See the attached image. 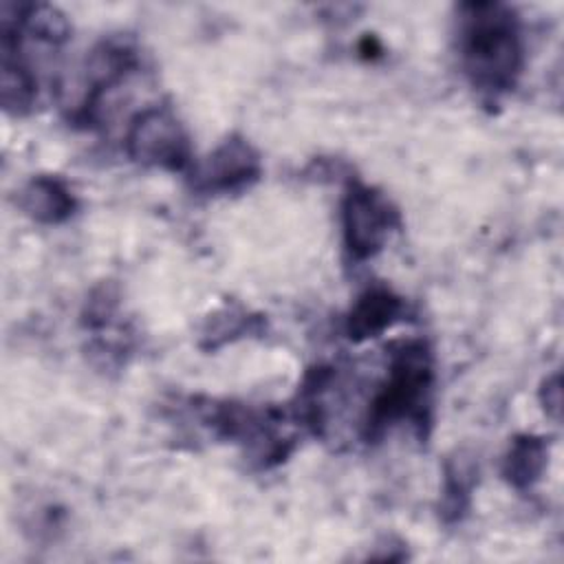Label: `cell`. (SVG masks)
<instances>
[{"label":"cell","instance_id":"1","mask_svg":"<svg viewBox=\"0 0 564 564\" xmlns=\"http://www.w3.org/2000/svg\"><path fill=\"white\" fill-rule=\"evenodd\" d=\"M463 62L471 82L485 90H505L513 84L520 62V35L505 7L471 4L463 24Z\"/></svg>","mask_w":564,"mask_h":564},{"label":"cell","instance_id":"2","mask_svg":"<svg viewBox=\"0 0 564 564\" xmlns=\"http://www.w3.org/2000/svg\"><path fill=\"white\" fill-rule=\"evenodd\" d=\"M432 386V361L425 344H403L390 364L388 381L368 412V427H383L394 421H421Z\"/></svg>","mask_w":564,"mask_h":564},{"label":"cell","instance_id":"3","mask_svg":"<svg viewBox=\"0 0 564 564\" xmlns=\"http://www.w3.org/2000/svg\"><path fill=\"white\" fill-rule=\"evenodd\" d=\"M397 214L390 203L366 185H352L344 200V240L355 260L375 256L388 240Z\"/></svg>","mask_w":564,"mask_h":564},{"label":"cell","instance_id":"4","mask_svg":"<svg viewBox=\"0 0 564 564\" xmlns=\"http://www.w3.org/2000/svg\"><path fill=\"white\" fill-rule=\"evenodd\" d=\"M128 152L134 161L176 170L187 161V137L174 115L150 108L134 117L128 132Z\"/></svg>","mask_w":564,"mask_h":564},{"label":"cell","instance_id":"5","mask_svg":"<svg viewBox=\"0 0 564 564\" xmlns=\"http://www.w3.org/2000/svg\"><path fill=\"white\" fill-rule=\"evenodd\" d=\"M260 172L258 154L240 139L225 141L203 165L200 183L207 189H236Z\"/></svg>","mask_w":564,"mask_h":564},{"label":"cell","instance_id":"6","mask_svg":"<svg viewBox=\"0 0 564 564\" xmlns=\"http://www.w3.org/2000/svg\"><path fill=\"white\" fill-rule=\"evenodd\" d=\"M403 311V302L388 289L366 291L348 315V337L359 341L383 333Z\"/></svg>","mask_w":564,"mask_h":564},{"label":"cell","instance_id":"7","mask_svg":"<svg viewBox=\"0 0 564 564\" xmlns=\"http://www.w3.org/2000/svg\"><path fill=\"white\" fill-rule=\"evenodd\" d=\"M75 200L57 178H33L22 192V209L40 223H62L73 214Z\"/></svg>","mask_w":564,"mask_h":564},{"label":"cell","instance_id":"8","mask_svg":"<svg viewBox=\"0 0 564 564\" xmlns=\"http://www.w3.org/2000/svg\"><path fill=\"white\" fill-rule=\"evenodd\" d=\"M544 458H546V449L540 438H533V436L518 438L505 465V474L509 482H513L516 487H529L533 480H538Z\"/></svg>","mask_w":564,"mask_h":564}]
</instances>
